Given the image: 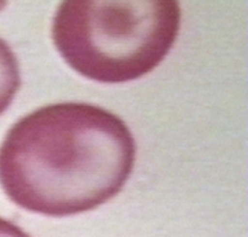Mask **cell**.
I'll return each instance as SVG.
<instances>
[{"label": "cell", "instance_id": "cell-1", "mask_svg": "<svg viewBox=\"0 0 248 237\" xmlns=\"http://www.w3.org/2000/svg\"><path fill=\"white\" fill-rule=\"evenodd\" d=\"M136 144L109 110L79 102L50 104L11 127L0 145V185L16 205L64 217L90 211L122 190Z\"/></svg>", "mask_w": 248, "mask_h": 237}, {"label": "cell", "instance_id": "cell-2", "mask_svg": "<svg viewBox=\"0 0 248 237\" xmlns=\"http://www.w3.org/2000/svg\"><path fill=\"white\" fill-rule=\"evenodd\" d=\"M180 23L175 0H66L56 11L52 39L82 76L123 83L149 74L167 57Z\"/></svg>", "mask_w": 248, "mask_h": 237}, {"label": "cell", "instance_id": "cell-3", "mask_svg": "<svg viewBox=\"0 0 248 237\" xmlns=\"http://www.w3.org/2000/svg\"><path fill=\"white\" fill-rule=\"evenodd\" d=\"M20 87V72L17 57L4 39L0 38V115L15 99Z\"/></svg>", "mask_w": 248, "mask_h": 237}, {"label": "cell", "instance_id": "cell-4", "mask_svg": "<svg viewBox=\"0 0 248 237\" xmlns=\"http://www.w3.org/2000/svg\"><path fill=\"white\" fill-rule=\"evenodd\" d=\"M0 237H31L23 229L0 217Z\"/></svg>", "mask_w": 248, "mask_h": 237}]
</instances>
